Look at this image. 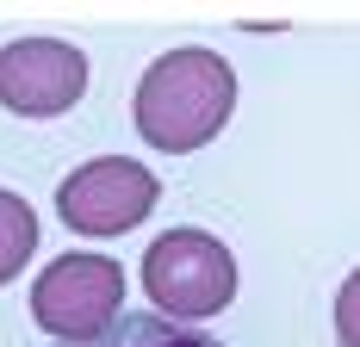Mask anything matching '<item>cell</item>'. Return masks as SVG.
Listing matches in <instances>:
<instances>
[{
    "mask_svg": "<svg viewBox=\"0 0 360 347\" xmlns=\"http://www.w3.org/2000/svg\"><path fill=\"white\" fill-rule=\"evenodd\" d=\"M236 112V69L205 50V44H180L168 56H155L137 81V137L162 155H193L230 124Z\"/></svg>",
    "mask_w": 360,
    "mask_h": 347,
    "instance_id": "1",
    "label": "cell"
},
{
    "mask_svg": "<svg viewBox=\"0 0 360 347\" xmlns=\"http://www.w3.org/2000/svg\"><path fill=\"white\" fill-rule=\"evenodd\" d=\"M143 292L168 322H205L236 298V254L212 230H168L143 254Z\"/></svg>",
    "mask_w": 360,
    "mask_h": 347,
    "instance_id": "2",
    "label": "cell"
},
{
    "mask_svg": "<svg viewBox=\"0 0 360 347\" xmlns=\"http://www.w3.org/2000/svg\"><path fill=\"white\" fill-rule=\"evenodd\" d=\"M32 316L56 341H87L124 316V267L112 254H56L32 285Z\"/></svg>",
    "mask_w": 360,
    "mask_h": 347,
    "instance_id": "3",
    "label": "cell"
},
{
    "mask_svg": "<svg viewBox=\"0 0 360 347\" xmlns=\"http://www.w3.org/2000/svg\"><path fill=\"white\" fill-rule=\"evenodd\" d=\"M155 199H162V180L143 162H131V155H94V162H81L56 186L63 223H69L75 236H94V242L137 230L149 211H155Z\"/></svg>",
    "mask_w": 360,
    "mask_h": 347,
    "instance_id": "4",
    "label": "cell"
},
{
    "mask_svg": "<svg viewBox=\"0 0 360 347\" xmlns=\"http://www.w3.org/2000/svg\"><path fill=\"white\" fill-rule=\"evenodd\" d=\"M87 93V56L69 37H19L0 50V105L19 118H56Z\"/></svg>",
    "mask_w": 360,
    "mask_h": 347,
    "instance_id": "5",
    "label": "cell"
},
{
    "mask_svg": "<svg viewBox=\"0 0 360 347\" xmlns=\"http://www.w3.org/2000/svg\"><path fill=\"white\" fill-rule=\"evenodd\" d=\"M56 347H224L205 329H186V322H168L155 310H124L112 329L87 335V341H56Z\"/></svg>",
    "mask_w": 360,
    "mask_h": 347,
    "instance_id": "6",
    "label": "cell"
},
{
    "mask_svg": "<svg viewBox=\"0 0 360 347\" xmlns=\"http://www.w3.org/2000/svg\"><path fill=\"white\" fill-rule=\"evenodd\" d=\"M32 254H37V211L25 205L19 192L0 186V285L25 273Z\"/></svg>",
    "mask_w": 360,
    "mask_h": 347,
    "instance_id": "7",
    "label": "cell"
},
{
    "mask_svg": "<svg viewBox=\"0 0 360 347\" xmlns=\"http://www.w3.org/2000/svg\"><path fill=\"white\" fill-rule=\"evenodd\" d=\"M335 341L360 347V267L342 279V292H335Z\"/></svg>",
    "mask_w": 360,
    "mask_h": 347,
    "instance_id": "8",
    "label": "cell"
}]
</instances>
